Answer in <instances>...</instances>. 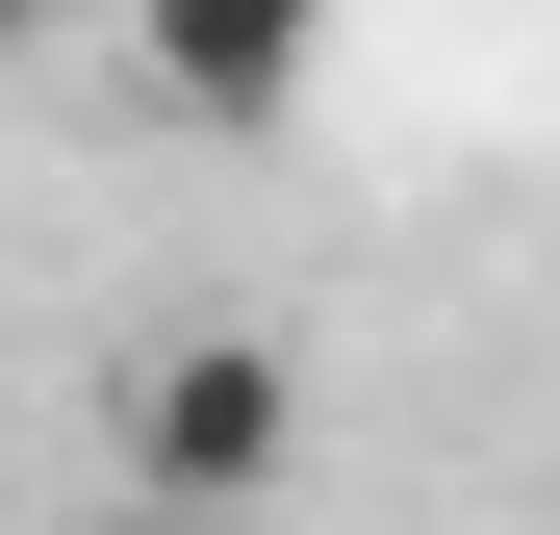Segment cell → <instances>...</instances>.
I'll use <instances>...</instances> for the list:
<instances>
[{"mask_svg": "<svg viewBox=\"0 0 560 535\" xmlns=\"http://www.w3.org/2000/svg\"><path fill=\"white\" fill-rule=\"evenodd\" d=\"M128 510L153 535H230V510H280V485H306V357H280L255 306H178L153 357H128Z\"/></svg>", "mask_w": 560, "mask_h": 535, "instance_id": "obj_1", "label": "cell"}, {"mask_svg": "<svg viewBox=\"0 0 560 535\" xmlns=\"http://www.w3.org/2000/svg\"><path fill=\"white\" fill-rule=\"evenodd\" d=\"M103 26H128V77H153L205 153H280L306 77H331V0H103Z\"/></svg>", "mask_w": 560, "mask_h": 535, "instance_id": "obj_2", "label": "cell"}, {"mask_svg": "<svg viewBox=\"0 0 560 535\" xmlns=\"http://www.w3.org/2000/svg\"><path fill=\"white\" fill-rule=\"evenodd\" d=\"M77 26H103V0H0V51H77Z\"/></svg>", "mask_w": 560, "mask_h": 535, "instance_id": "obj_3", "label": "cell"}, {"mask_svg": "<svg viewBox=\"0 0 560 535\" xmlns=\"http://www.w3.org/2000/svg\"><path fill=\"white\" fill-rule=\"evenodd\" d=\"M128 535H153V510H128Z\"/></svg>", "mask_w": 560, "mask_h": 535, "instance_id": "obj_4", "label": "cell"}]
</instances>
